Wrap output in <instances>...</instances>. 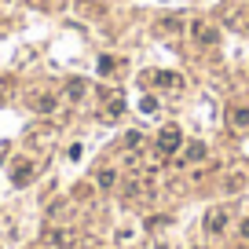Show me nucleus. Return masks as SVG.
<instances>
[{"label": "nucleus", "instance_id": "nucleus-1", "mask_svg": "<svg viewBox=\"0 0 249 249\" xmlns=\"http://www.w3.org/2000/svg\"><path fill=\"white\" fill-rule=\"evenodd\" d=\"M179 147V128H165L161 132V150H176Z\"/></svg>", "mask_w": 249, "mask_h": 249}]
</instances>
